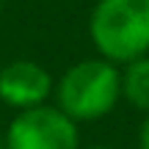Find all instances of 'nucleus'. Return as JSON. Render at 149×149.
Returning <instances> with one entry per match:
<instances>
[{
    "instance_id": "obj_5",
    "label": "nucleus",
    "mask_w": 149,
    "mask_h": 149,
    "mask_svg": "<svg viewBox=\"0 0 149 149\" xmlns=\"http://www.w3.org/2000/svg\"><path fill=\"white\" fill-rule=\"evenodd\" d=\"M122 97L135 111L149 113V55L124 64L122 72Z\"/></svg>"
},
{
    "instance_id": "obj_7",
    "label": "nucleus",
    "mask_w": 149,
    "mask_h": 149,
    "mask_svg": "<svg viewBox=\"0 0 149 149\" xmlns=\"http://www.w3.org/2000/svg\"><path fill=\"white\" fill-rule=\"evenodd\" d=\"M0 149H6V141H3V133H0Z\"/></svg>"
},
{
    "instance_id": "obj_8",
    "label": "nucleus",
    "mask_w": 149,
    "mask_h": 149,
    "mask_svg": "<svg viewBox=\"0 0 149 149\" xmlns=\"http://www.w3.org/2000/svg\"><path fill=\"white\" fill-rule=\"evenodd\" d=\"M88 149H111V146H88Z\"/></svg>"
},
{
    "instance_id": "obj_3",
    "label": "nucleus",
    "mask_w": 149,
    "mask_h": 149,
    "mask_svg": "<svg viewBox=\"0 0 149 149\" xmlns=\"http://www.w3.org/2000/svg\"><path fill=\"white\" fill-rule=\"evenodd\" d=\"M6 149H80V130L55 105L19 111L3 135Z\"/></svg>"
},
{
    "instance_id": "obj_4",
    "label": "nucleus",
    "mask_w": 149,
    "mask_h": 149,
    "mask_svg": "<svg viewBox=\"0 0 149 149\" xmlns=\"http://www.w3.org/2000/svg\"><path fill=\"white\" fill-rule=\"evenodd\" d=\"M53 88V74L36 61H11L0 66V100L8 108L31 111V108L47 105Z\"/></svg>"
},
{
    "instance_id": "obj_1",
    "label": "nucleus",
    "mask_w": 149,
    "mask_h": 149,
    "mask_svg": "<svg viewBox=\"0 0 149 149\" xmlns=\"http://www.w3.org/2000/svg\"><path fill=\"white\" fill-rule=\"evenodd\" d=\"M88 36L100 58L116 66L149 55V0H97Z\"/></svg>"
},
{
    "instance_id": "obj_6",
    "label": "nucleus",
    "mask_w": 149,
    "mask_h": 149,
    "mask_svg": "<svg viewBox=\"0 0 149 149\" xmlns=\"http://www.w3.org/2000/svg\"><path fill=\"white\" fill-rule=\"evenodd\" d=\"M138 149H149V113H146L144 124L138 130Z\"/></svg>"
},
{
    "instance_id": "obj_2",
    "label": "nucleus",
    "mask_w": 149,
    "mask_h": 149,
    "mask_svg": "<svg viewBox=\"0 0 149 149\" xmlns=\"http://www.w3.org/2000/svg\"><path fill=\"white\" fill-rule=\"evenodd\" d=\"M53 94L55 108L74 124L97 122L108 116L122 100V72L105 58H86L61 74Z\"/></svg>"
}]
</instances>
